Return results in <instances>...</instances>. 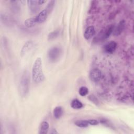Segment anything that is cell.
Masks as SVG:
<instances>
[{"mask_svg": "<svg viewBox=\"0 0 134 134\" xmlns=\"http://www.w3.org/2000/svg\"><path fill=\"white\" fill-rule=\"evenodd\" d=\"M32 77L36 83H41L44 79L42 66V60L40 57L37 58L34 63L32 68Z\"/></svg>", "mask_w": 134, "mask_h": 134, "instance_id": "obj_1", "label": "cell"}, {"mask_svg": "<svg viewBox=\"0 0 134 134\" xmlns=\"http://www.w3.org/2000/svg\"><path fill=\"white\" fill-rule=\"evenodd\" d=\"M30 80L29 75L27 72L23 74L19 82V92L22 96H26L29 93Z\"/></svg>", "mask_w": 134, "mask_h": 134, "instance_id": "obj_2", "label": "cell"}, {"mask_svg": "<svg viewBox=\"0 0 134 134\" xmlns=\"http://www.w3.org/2000/svg\"><path fill=\"white\" fill-rule=\"evenodd\" d=\"M62 50L58 47H53L48 51V57L49 60L52 62L57 61L60 58Z\"/></svg>", "mask_w": 134, "mask_h": 134, "instance_id": "obj_3", "label": "cell"}, {"mask_svg": "<svg viewBox=\"0 0 134 134\" xmlns=\"http://www.w3.org/2000/svg\"><path fill=\"white\" fill-rule=\"evenodd\" d=\"M114 27V26L110 25L105 29L102 30L95 37V39L97 41H102L107 39L110 34L113 32Z\"/></svg>", "mask_w": 134, "mask_h": 134, "instance_id": "obj_4", "label": "cell"}, {"mask_svg": "<svg viewBox=\"0 0 134 134\" xmlns=\"http://www.w3.org/2000/svg\"><path fill=\"white\" fill-rule=\"evenodd\" d=\"M102 76V73L101 71L98 69H93L90 72V79L94 82H98L101 79Z\"/></svg>", "mask_w": 134, "mask_h": 134, "instance_id": "obj_5", "label": "cell"}, {"mask_svg": "<svg viewBox=\"0 0 134 134\" xmlns=\"http://www.w3.org/2000/svg\"><path fill=\"white\" fill-rule=\"evenodd\" d=\"M34 47V42L32 40H28L27 41L23 47L21 48L20 51V55L23 57L27 54Z\"/></svg>", "mask_w": 134, "mask_h": 134, "instance_id": "obj_6", "label": "cell"}, {"mask_svg": "<svg viewBox=\"0 0 134 134\" xmlns=\"http://www.w3.org/2000/svg\"><path fill=\"white\" fill-rule=\"evenodd\" d=\"M27 4L30 11L32 13H37L40 9L38 1L28 0L27 1Z\"/></svg>", "mask_w": 134, "mask_h": 134, "instance_id": "obj_7", "label": "cell"}, {"mask_svg": "<svg viewBox=\"0 0 134 134\" xmlns=\"http://www.w3.org/2000/svg\"><path fill=\"white\" fill-rule=\"evenodd\" d=\"M117 47V44L115 41H110L104 46L103 49L105 52L108 53H112L116 50Z\"/></svg>", "mask_w": 134, "mask_h": 134, "instance_id": "obj_8", "label": "cell"}, {"mask_svg": "<svg viewBox=\"0 0 134 134\" xmlns=\"http://www.w3.org/2000/svg\"><path fill=\"white\" fill-rule=\"evenodd\" d=\"M125 27V21L124 20H120L117 27L114 29V35L115 36H119L123 31Z\"/></svg>", "mask_w": 134, "mask_h": 134, "instance_id": "obj_9", "label": "cell"}, {"mask_svg": "<svg viewBox=\"0 0 134 134\" xmlns=\"http://www.w3.org/2000/svg\"><path fill=\"white\" fill-rule=\"evenodd\" d=\"M48 13L46 9H44L40 12L38 15L35 17L37 23H42L46 21L48 16Z\"/></svg>", "mask_w": 134, "mask_h": 134, "instance_id": "obj_10", "label": "cell"}, {"mask_svg": "<svg viewBox=\"0 0 134 134\" xmlns=\"http://www.w3.org/2000/svg\"><path fill=\"white\" fill-rule=\"evenodd\" d=\"M95 34V30L93 26H88L85 30L84 34V37L85 39L88 40L92 38Z\"/></svg>", "mask_w": 134, "mask_h": 134, "instance_id": "obj_11", "label": "cell"}, {"mask_svg": "<svg viewBox=\"0 0 134 134\" xmlns=\"http://www.w3.org/2000/svg\"><path fill=\"white\" fill-rule=\"evenodd\" d=\"M49 128V124L47 121H42L40 126L39 132L40 134H46L48 132Z\"/></svg>", "mask_w": 134, "mask_h": 134, "instance_id": "obj_12", "label": "cell"}, {"mask_svg": "<svg viewBox=\"0 0 134 134\" xmlns=\"http://www.w3.org/2000/svg\"><path fill=\"white\" fill-rule=\"evenodd\" d=\"M37 24V22L36 21L35 17H31V18H28L26 19L24 22L25 26L27 28H32L34 27Z\"/></svg>", "mask_w": 134, "mask_h": 134, "instance_id": "obj_13", "label": "cell"}, {"mask_svg": "<svg viewBox=\"0 0 134 134\" xmlns=\"http://www.w3.org/2000/svg\"><path fill=\"white\" fill-rule=\"evenodd\" d=\"M53 116L55 118L59 119L63 115V109L61 106L55 107L53 111Z\"/></svg>", "mask_w": 134, "mask_h": 134, "instance_id": "obj_14", "label": "cell"}, {"mask_svg": "<svg viewBox=\"0 0 134 134\" xmlns=\"http://www.w3.org/2000/svg\"><path fill=\"white\" fill-rule=\"evenodd\" d=\"M71 106L74 109H79L82 108L83 106V105L79 99H74L72 100L71 103Z\"/></svg>", "mask_w": 134, "mask_h": 134, "instance_id": "obj_15", "label": "cell"}, {"mask_svg": "<svg viewBox=\"0 0 134 134\" xmlns=\"http://www.w3.org/2000/svg\"><path fill=\"white\" fill-rule=\"evenodd\" d=\"M75 125L80 128H85L88 126L89 124L87 120H76L74 122Z\"/></svg>", "mask_w": 134, "mask_h": 134, "instance_id": "obj_16", "label": "cell"}, {"mask_svg": "<svg viewBox=\"0 0 134 134\" xmlns=\"http://www.w3.org/2000/svg\"><path fill=\"white\" fill-rule=\"evenodd\" d=\"M59 34H60V29H55V30H54L52 32H50L48 34V39L49 40H51L54 39L59 35Z\"/></svg>", "mask_w": 134, "mask_h": 134, "instance_id": "obj_17", "label": "cell"}, {"mask_svg": "<svg viewBox=\"0 0 134 134\" xmlns=\"http://www.w3.org/2000/svg\"><path fill=\"white\" fill-rule=\"evenodd\" d=\"M55 3V1H51L49 2V3L48 4V5L46 7V9L48 14H49L52 12V10H53V8H54Z\"/></svg>", "mask_w": 134, "mask_h": 134, "instance_id": "obj_18", "label": "cell"}, {"mask_svg": "<svg viewBox=\"0 0 134 134\" xmlns=\"http://www.w3.org/2000/svg\"><path fill=\"white\" fill-rule=\"evenodd\" d=\"M79 94L82 96H85L88 93V89L86 86H81L79 90Z\"/></svg>", "mask_w": 134, "mask_h": 134, "instance_id": "obj_19", "label": "cell"}, {"mask_svg": "<svg viewBox=\"0 0 134 134\" xmlns=\"http://www.w3.org/2000/svg\"><path fill=\"white\" fill-rule=\"evenodd\" d=\"M88 99L92 102V103H93L95 105H98L99 104V100H98V99L96 98V97L95 96H94V95H90L88 97Z\"/></svg>", "mask_w": 134, "mask_h": 134, "instance_id": "obj_20", "label": "cell"}, {"mask_svg": "<svg viewBox=\"0 0 134 134\" xmlns=\"http://www.w3.org/2000/svg\"><path fill=\"white\" fill-rule=\"evenodd\" d=\"M89 125H97L98 124V121L96 119H90L87 120Z\"/></svg>", "mask_w": 134, "mask_h": 134, "instance_id": "obj_21", "label": "cell"}, {"mask_svg": "<svg viewBox=\"0 0 134 134\" xmlns=\"http://www.w3.org/2000/svg\"><path fill=\"white\" fill-rule=\"evenodd\" d=\"M45 2H46V1H43V0H39V1H38V3H39V5L43 4Z\"/></svg>", "mask_w": 134, "mask_h": 134, "instance_id": "obj_22", "label": "cell"}, {"mask_svg": "<svg viewBox=\"0 0 134 134\" xmlns=\"http://www.w3.org/2000/svg\"><path fill=\"white\" fill-rule=\"evenodd\" d=\"M51 133H52V134L58 133V132L56 131V130H55V129H53V130H52V131L51 132Z\"/></svg>", "mask_w": 134, "mask_h": 134, "instance_id": "obj_23", "label": "cell"}]
</instances>
